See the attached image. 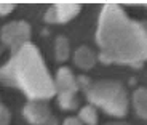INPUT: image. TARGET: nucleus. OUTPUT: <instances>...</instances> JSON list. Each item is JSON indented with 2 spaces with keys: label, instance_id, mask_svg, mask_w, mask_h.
Wrapping results in <instances>:
<instances>
[{
  "label": "nucleus",
  "instance_id": "obj_1",
  "mask_svg": "<svg viewBox=\"0 0 147 125\" xmlns=\"http://www.w3.org/2000/svg\"><path fill=\"white\" fill-rule=\"evenodd\" d=\"M96 42L104 64L139 67L147 58L146 26L131 19L118 5H106L101 10Z\"/></svg>",
  "mask_w": 147,
  "mask_h": 125
},
{
  "label": "nucleus",
  "instance_id": "obj_2",
  "mask_svg": "<svg viewBox=\"0 0 147 125\" xmlns=\"http://www.w3.org/2000/svg\"><path fill=\"white\" fill-rule=\"evenodd\" d=\"M0 84L18 87L29 101H47L56 95L55 79L38 48L30 42L11 53L10 61L0 67Z\"/></svg>",
  "mask_w": 147,
  "mask_h": 125
},
{
  "label": "nucleus",
  "instance_id": "obj_3",
  "mask_svg": "<svg viewBox=\"0 0 147 125\" xmlns=\"http://www.w3.org/2000/svg\"><path fill=\"white\" fill-rule=\"evenodd\" d=\"M91 106H98L114 117H125L128 112V93L120 82L98 80L91 82L85 90Z\"/></svg>",
  "mask_w": 147,
  "mask_h": 125
},
{
  "label": "nucleus",
  "instance_id": "obj_4",
  "mask_svg": "<svg viewBox=\"0 0 147 125\" xmlns=\"http://www.w3.org/2000/svg\"><path fill=\"white\" fill-rule=\"evenodd\" d=\"M0 39L5 45L16 52L22 45L30 42V26L26 21H11L0 29Z\"/></svg>",
  "mask_w": 147,
  "mask_h": 125
},
{
  "label": "nucleus",
  "instance_id": "obj_5",
  "mask_svg": "<svg viewBox=\"0 0 147 125\" xmlns=\"http://www.w3.org/2000/svg\"><path fill=\"white\" fill-rule=\"evenodd\" d=\"M80 11H82V5L78 3H56L47 10L45 21L50 22V24H53V22L64 24V22L72 21Z\"/></svg>",
  "mask_w": 147,
  "mask_h": 125
},
{
  "label": "nucleus",
  "instance_id": "obj_6",
  "mask_svg": "<svg viewBox=\"0 0 147 125\" xmlns=\"http://www.w3.org/2000/svg\"><path fill=\"white\" fill-rule=\"evenodd\" d=\"M22 112L32 125H42L48 119H51V111L45 101H27Z\"/></svg>",
  "mask_w": 147,
  "mask_h": 125
},
{
  "label": "nucleus",
  "instance_id": "obj_7",
  "mask_svg": "<svg viewBox=\"0 0 147 125\" xmlns=\"http://www.w3.org/2000/svg\"><path fill=\"white\" fill-rule=\"evenodd\" d=\"M55 90L56 93H77L78 92L77 77L74 75L72 69L61 67L58 71L56 80H55Z\"/></svg>",
  "mask_w": 147,
  "mask_h": 125
},
{
  "label": "nucleus",
  "instance_id": "obj_8",
  "mask_svg": "<svg viewBox=\"0 0 147 125\" xmlns=\"http://www.w3.org/2000/svg\"><path fill=\"white\" fill-rule=\"evenodd\" d=\"M74 62H75V66L80 67L83 71H88L91 69L93 66L96 64V55L90 47H78L74 53Z\"/></svg>",
  "mask_w": 147,
  "mask_h": 125
},
{
  "label": "nucleus",
  "instance_id": "obj_9",
  "mask_svg": "<svg viewBox=\"0 0 147 125\" xmlns=\"http://www.w3.org/2000/svg\"><path fill=\"white\" fill-rule=\"evenodd\" d=\"M133 106L136 114L141 119L147 117V92L146 88H138L136 92L133 93Z\"/></svg>",
  "mask_w": 147,
  "mask_h": 125
},
{
  "label": "nucleus",
  "instance_id": "obj_10",
  "mask_svg": "<svg viewBox=\"0 0 147 125\" xmlns=\"http://www.w3.org/2000/svg\"><path fill=\"white\" fill-rule=\"evenodd\" d=\"M55 55H56V59H58L59 62L67 61V58H69V55H70V43H69V40H67V37L59 35L58 39H56Z\"/></svg>",
  "mask_w": 147,
  "mask_h": 125
},
{
  "label": "nucleus",
  "instance_id": "obj_11",
  "mask_svg": "<svg viewBox=\"0 0 147 125\" xmlns=\"http://www.w3.org/2000/svg\"><path fill=\"white\" fill-rule=\"evenodd\" d=\"M77 119L82 122V124H86V125H98V120H99V117H98V111H96L91 104L82 107Z\"/></svg>",
  "mask_w": 147,
  "mask_h": 125
},
{
  "label": "nucleus",
  "instance_id": "obj_12",
  "mask_svg": "<svg viewBox=\"0 0 147 125\" xmlns=\"http://www.w3.org/2000/svg\"><path fill=\"white\" fill-rule=\"evenodd\" d=\"M58 95V103L64 111H74L78 107L77 93H56Z\"/></svg>",
  "mask_w": 147,
  "mask_h": 125
},
{
  "label": "nucleus",
  "instance_id": "obj_13",
  "mask_svg": "<svg viewBox=\"0 0 147 125\" xmlns=\"http://www.w3.org/2000/svg\"><path fill=\"white\" fill-rule=\"evenodd\" d=\"M11 122V112L8 111L7 106L0 103V125H10Z\"/></svg>",
  "mask_w": 147,
  "mask_h": 125
},
{
  "label": "nucleus",
  "instance_id": "obj_14",
  "mask_svg": "<svg viewBox=\"0 0 147 125\" xmlns=\"http://www.w3.org/2000/svg\"><path fill=\"white\" fill-rule=\"evenodd\" d=\"M16 8L15 3H0V16H7Z\"/></svg>",
  "mask_w": 147,
  "mask_h": 125
},
{
  "label": "nucleus",
  "instance_id": "obj_15",
  "mask_svg": "<svg viewBox=\"0 0 147 125\" xmlns=\"http://www.w3.org/2000/svg\"><path fill=\"white\" fill-rule=\"evenodd\" d=\"M63 125H83L77 117H67L66 120L63 122Z\"/></svg>",
  "mask_w": 147,
  "mask_h": 125
},
{
  "label": "nucleus",
  "instance_id": "obj_16",
  "mask_svg": "<svg viewBox=\"0 0 147 125\" xmlns=\"http://www.w3.org/2000/svg\"><path fill=\"white\" fill-rule=\"evenodd\" d=\"M42 125H58V122H56V119L55 117H51V119H48L45 124H42Z\"/></svg>",
  "mask_w": 147,
  "mask_h": 125
}]
</instances>
